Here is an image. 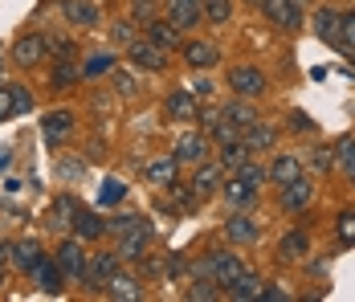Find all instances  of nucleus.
<instances>
[{
    "mask_svg": "<svg viewBox=\"0 0 355 302\" xmlns=\"http://www.w3.org/2000/svg\"><path fill=\"white\" fill-rule=\"evenodd\" d=\"M241 143H245L249 151H274V147H278V127L253 119L249 127H241Z\"/></svg>",
    "mask_w": 355,
    "mask_h": 302,
    "instance_id": "9d476101",
    "label": "nucleus"
},
{
    "mask_svg": "<svg viewBox=\"0 0 355 302\" xmlns=\"http://www.w3.org/2000/svg\"><path fill=\"white\" fill-rule=\"evenodd\" d=\"M147 180H151V188H172L180 180V164H176V156H155L151 164H147Z\"/></svg>",
    "mask_w": 355,
    "mask_h": 302,
    "instance_id": "2eb2a0df",
    "label": "nucleus"
},
{
    "mask_svg": "<svg viewBox=\"0 0 355 302\" xmlns=\"http://www.w3.org/2000/svg\"><path fill=\"white\" fill-rule=\"evenodd\" d=\"M8 164H12V156H8V151H0V171H8Z\"/></svg>",
    "mask_w": 355,
    "mask_h": 302,
    "instance_id": "13d9d810",
    "label": "nucleus"
},
{
    "mask_svg": "<svg viewBox=\"0 0 355 302\" xmlns=\"http://www.w3.org/2000/svg\"><path fill=\"white\" fill-rule=\"evenodd\" d=\"M147 41H155L164 53L184 45V41H180V29H176V25H172V21H155V17L147 21Z\"/></svg>",
    "mask_w": 355,
    "mask_h": 302,
    "instance_id": "5701e85b",
    "label": "nucleus"
},
{
    "mask_svg": "<svg viewBox=\"0 0 355 302\" xmlns=\"http://www.w3.org/2000/svg\"><path fill=\"white\" fill-rule=\"evenodd\" d=\"M86 249H82V241H62L58 245V253H53V262L62 266V274L66 278H82V269H86Z\"/></svg>",
    "mask_w": 355,
    "mask_h": 302,
    "instance_id": "f8f14e48",
    "label": "nucleus"
},
{
    "mask_svg": "<svg viewBox=\"0 0 355 302\" xmlns=\"http://www.w3.org/2000/svg\"><path fill=\"white\" fill-rule=\"evenodd\" d=\"M172 156H176V164H205L209 160V135L205 131H184L176 139V147H172Z\"/></svg>",
    "mask_w": 355,
    "mask_h": 302,
    "instance_id": "f03ea898",
    "label": "nucleus"
},
{
    "mask_svg": "<svg viewBox=\"0 0 355 302\" xmlns=\"http://www.w3.org/2000/svg\"><path fill=\"white\" fill-rule=\"evenodd\" d=\"M245 4H261V0H245Z\"/></svg>",
    "mask_w": 355,
    "mask_h": 302,
    "instance_id": "680f3d73",
    "label": "nucleus"
},
{
    "mask_svg": "<svg viewBox=\"0 0 355 302\" xmlns=\"http://www.w3.org/2000/svg\"><path fill=\"white\" fill-rule=\"evenodd\" d=\"M249 156H253V151H249L245 143H241V139H233V143H220V160H216V164H220V168L233 176V171L241 168Z\"/></svg>",
    "mask_w": 355,
    "mask_h": 302,
    "instance_id": "c756f323",
    "label": "nucleus"
},
{
    "mask_svg": "<svg viewBox=\"0 0 355 302\" xmlns=\"http://www.w3.org/2000/svg\"><path fill=\"white\" fill-rule=\"evenodd\" d=\"M114 269H119V258H114V253H90V258H86V269H82V278H78V282H82L86 290H103Z\"/></svg>",
    "mask_w": 355,
    "mask_h": 302,
    "instance_id": "20e7f679",
    "label": "nucleus"
},
{
    "mask_svg": "<svg viewBox=\"0 0 355 302\" xmlns=\"http://www.w3.org/2000/svg\"><path fill=\"white\" fill-rule=\"evenodd\" d=\"M73 78H82V69H73V58H58V66H53V74H49L53 90H70Z\"/></svg>",
    "mask_w": 355,
    "mask_h": 302,
    "instance_id": "72a5a7b5",
    "label": "nucleus"
},
{
    "mask_svg": "<svg viewBox=\"0 0 355 302\" xmlns=\"http://www.w3.org/2000/svg\"><path fill=\"white\" fill-rule=\"evenodd\" d=\"M225 237H229V241H237V245H253V241L261 237V229H257V221H253V217L233 212V217L225 221Z\"/></svg>",
    "mask_w": 355,
    "mask_h": 302,
    "instance_id": "6ab92c4d",
    "label": "nucleus"
},
{
    "mask_svg": "<svg viewBox=\"0 0 355 302\" xmlns=\"http://www.w3.org/2000/svg\"><path fill=\"white\" fill-rule=\"evenodd\" d=\"M196 123H200V131H205V135H213L216 127H220V110H216V106H209V110H196Z\"/></svg>",
    "mask_w": 355,
    "mask_h": 302,
    "instance_id": "a18cd8bd",
    "label": "nucleus"
},
{
    "mask_svg": "<svg viewBox=\"0 0 355 302\" xmlns=\"http://www.w3.org/2000/svg\"><path fill=\"white\" fill-rule=\"evenodd\" d=\"M0 74H4V53H0Z\"/></svg>",
    "mask_w": 355,
    "mask_h": 302,
    "instance_id": "bf43d9fd",
    "label": "nucleus"
},
{
    "mask_svg": "<svg viewBox=\"0 0 355 302\" xmlns=\"http://www.w3.org/2000/svg\"><path fill=\"white\" fill-rule=\"evenodd\" d=\"M286 127H290V131H298V135H311V131H315V123H311V115H302V110H294V115L286 119Z\"/></svg>",
    "mask_w": 355,
    "mask_h": 302,
    "instance_id": "49530a36",
    "label": "nucleus"
},
{
    "mask_svg": "<svg viewBox=\"0 0 355 302\" xmlns=\"http://www.w3.org/2000/svg\"><path fill=\"white\" fill-rule=\"evenodd\" d=\"M335 168H343L347 180L355 176V135H343V139L335 143Z\"/></svg>",
    "mask_w": 355,
    "mask_h": 302,
    "instance_id": "473e14b6",
    "label": "nucleus"
},
{
    "mask_svg": "<svg viewBox=\"0 0 355 302\" xmlns=\"http://www.w3.org/2000/svg\"><path fill=\"white\" fill-rule=\"evenodd\" d=\"M41 135H45L49 147H62V143L73 135V115L70 110H49L45 123H41Z\"/></svg>",
    "mask_w": 355,
    "mask_h": 302,
    "instance_id": "1a4fd4ad",
    "label": "nucleus"
},
{
    "mask_svg": "<svg viewBox=\"0 0 355 302\" xmlns=\"http://www.w3.org/2000/svg\"><path fill=\"white\" fill-rule=\"evenodd\" d=\"M147 241H151V229H147V225L139 221L135 229H127V233H123L119 249H114V258H119V262H139L143 249H147Z\"/></svg>",
    "mask_w": 355,
    "mask_h": 302,
    "instance_id": "ddd939ff",
    "label": "nucleus"
},
{
    "mask_svg": "<svg viewBox=\"0 0 355 302\" xmlns=\"http://www.w3.org/2000/svg\"><path fill=\"white\" fill-rule=\"evenodd\" d=\"M123 196H127V184H123V180H107V184H103V196H98V204H119Z\"/></svg>",
    "mask_w": 355,
    "mask_h": 302,
    "instance_id": "a19ab883",
    "label": "nucleus"
},
{
    "mask_svg": "<svg viewBox=\"0 0 355 302\" xmlns=\"http://www.w3.org/2000/svg\"><path fill=\"white\" fill-rule=\"evenodd\" d=\"M261 12H266V21L274 25V29H298L302 25V8H298V0H261Z\"/></svg>",
    "mask_w": 355,
    "mask_h": 302,
    "instance_id": "7ed1b4c3",
    "label": "nucleus"
},
{
    "mask_svg": "<svg viewBox=\"0 0 355 302\" xmlns=\"http://www.w3.org/2000/svg\"><path fill=\"white\" fill-rule=\"evenodd\" d=\"M311 168L315 171H331L335 168V147H319V151H311Z\"/></svg>",
    "mask_w": 355,
    "mask_h": 302,
    "instance_id": "c03bdc74",
    "label": "nucleus"
},
{
    "mask_svg": "<svg viewBox=\"0 0 355 302\" xmlns=\"http://www.w3.org/2000/svg\"><path fill=\"white\" fill-rule=\"evenodd\" d=\"M180 53H184V62H188L192 69H213L216 62H220V49L209 45V41H184Z\"/></svg>",
    "mask_w": 355,
    "mask_h": 302,
    "instance_id": "4468645a",
    "label": "nucleus"
},
{
    "mask_svg": "<svg viewBox=\"0 0 355 302\" xmlns=\"http://www.w3.org/2000/svg\"><path fill=\"white\" fill-rule=\"evenodd\" d=\"M164 17L176 29H196L205 21V4L200 0H164Z\"/></svg>",
    "mask_w": 355,
    "mask_h": 302,
    "instance_id": "423d86ee",
    "label": "nucleus"
},
{
    "mask_svg": "<svg viewBox=\"0 0 355 302\" xmlns=\"http://www.w3.org/2000/svg\"><path fill=\"white\" fill-rule=\"evenodd\" d=\"M298 176H302V160H298V156H278L274 168H270V180H278V184H290V180H298Z\"/></svg>",
    "mask_w": 355,
    "mask_h": 302,
    "instance_id": "2f4dec72",
    "label": "nucleus"
},
{
    "mask_svg": "<svg viewBox=\"0 0 355 302\" xmlns=\"http://www.w3.org/2000/svg\"><path fill=\"white\" fill-rule=\"evenodd\" d=\"M216 294H220V290H216L213 278H200V282H192V290H188V299H200V302L216 299Z\"/></svg>",
    "mask_w": 355,
    "mask_h": 302,
    "instance_id": "79ce46f5",
    "label": "nucleus"
},
{
    "mask_svg": "<svg viewBox=\"0 0 355 302\" xmlns=\"http://www.w3.org/2000/svg\"><path fill=\"white\" fill-rule=\"evenodd\" d=\"M103 290H107L110 299H143L139 278H127V274H119V269L107 278V286H103Z\"/></svg>",
    "mask_w": 355,
    "mask_h": 302,
    "instance_id": "cd10ccee",
    "label": "nucleus"
},
{
    "mask_svg": "<svg viewBox=\"0 0 355 302\" xmlns=\"http://www.w3.org/2000/svg\"><path fill=\"white\" fill-rule=\"evenodd\" d=\"M62 17L78 25V29H94L98 25V4H90V0H62Z\"/></svg>",
    "mask_w": 355,
    "mask_h": 302,
    "instance_id": "f3484780",
    "label": "nucleus"
},
{
    "mask_svg": "<svg viewBox=\"0 0 355 302\" xmlns=\"http://www.w3.org/2000/svg\"><path fill=\"white\" fill-rule=\"evenodd\" d=\"M0 286H4V266H0Z\"/></svg>",
    "mask_w": 355,
    "mask_h": 302,
    "instance_id": "052dcab7",
    "label": "nucleus"
},
{
    "mask_svg": "<svg viewBox=\"0 0 355 302\" xmlns=\"http://www.w3.org/2000/svg\"><path fill=\"white\" fill-rule=\"evenodd\" d=\"M261 290H266V282H261V274H241L233 286H225V294L233 302H249V299H261Z\"/></svg>",
    "mask_w": 355,
    "mask_h": 302,
    "instance_id": "4be33fe9",
    "label": "nucleus"
},
{
    "mask_svg": "<svg viewBox=\"0 0 355 302\" xmlns=\"http://www.w3.org/2000/svg\"><path fill=\"white\" fill-rule=\"evenodd\" d=\"M164 106H168V115L180 119V123H192V119H196V94H192V90H172Z\"/></svg>",
    "mask_w": 355,
    "mask_h": 302,
    "instance_id": "a878e982",
    "label": "nucleus"
},
{
    "mask_svg": "<svg viewBox=\"0 0 355 302\" xmlns=\"http://www.w3.org/2000/svg\"><path fill=\"white\" fill-rule=\"evenodd\" d=\"M220 192H225L229 208H249V204L257 201V188H253V184H245L241 176H229V180L220 184Z\"/></svg>",
    "mask_w": 355,
    "mask_h": 302,
    "instance_id": "412c9836",
    "label": "nucleus"
},
{
    "mask_svg": "<svg viewBox=\"0 0 355 302\" xmlns=\"http://www.w3.org/2000/svg\"><path fill=\"white\" fill-rule=\"evenodd\" d=\"M266 74L257 66H233L229 69V90L237 94V99H261L266 94Z\"/></svg>",
    "mask_w": 355,
    "mask_h": 302,
    "instance_id": "f257e3e1",
    "label": "nucleus"
},
{
    "mask_svg": "<svg viewBox=\"0 0 355 302\" xmlns=\"http://www.w3.org/2000/svg\"><path fill=\"white\" fill-rule=\"evenodd\" d=\"M233 176H241V180H245V184H253L257 192H261V184L270 180V171L261 168V164H253V160H245V164H241V168L233 171Z\"/></svg>",
    "mask_w": 355,
    "mask_h": 302,
    "instance_id": "e433bc0d",
    "label": "nucleus"
},
{
    "mask_svg": "<svg viewBox=\"0 0 355 302\" xmlns=\"http://www.w3.org/2000/svg\"><path fill=\"white\" fill-rule=\"evenodd\" d=\"M261 299H266V302H286L290 294H286V290H278V286H270V282H266V290H261Z\"/></svg>",
    "mask_w": 355,
    "mask_h": 302,
    "instance_id": "5fc2aeb1",
    "label": "nucleus"
},
{
    "mask_svg": "<svg viewBox=\"0 0 355 302\" xmlns=\"http://www.w3.org/2000/svg\"><path fill=\"white\" fill-rule=\"evenodd\" d=\"M8 115H17V106H12V86H0V123H4Z\"/></svg>",
    "mask_w": 355,
    "mask_h": 302,
    "instance_id": "3c124183",
    "label": "nucleus"
},
{
    "mask_svg": "<svg viewBox=\"0 0 355 302\" xmlns=\"http://www.w3.org/2000/svg\"><path fill=\"white\" fill-rule=\"evenodd\" d=\"M41 258H45V253H41L37 237H25V241H17V245H12V266L21 269V274H33Z\"/></svg>",
    "mask_w": 355,
    "mask_h": 302,
    "instance_id": "b1692460",
    "label": "nucleus"
},
{
    "mask_svg": "<svg viewBox=\"0 0 355 302\" xmlns=\"http://www.w3.org/2000/svg\"><path fill=\"white\" fill-rule=\"evenodd\" d=\"M49 58V45H45V33H25L17 37V45H12V62L21 69H33L37 62H45Z\"/></svg>",
    "mask_w": 355,
    "mask_h": 302,
    "instance_id": "39448f33",
    "label": "nucleus"
},
{
    "mask_svg": "<svg viewBox=\"0 0 355 302\" xmlns=\"http://www.w3.org/2000/svg\"><path fill=\"white\" fill-rule=\"evenodd\" d=\"M82 204L73 201V196H58L53 201V212H49V225L53 229H62V225H73V212H78Z\"/></svg>",
    "mask_w": 355,
    "mask_h": 302,
    "instance_id": "f704fd0d",
    "label": "nucleus"
},
{
    "mask_svg": "<svg viewBox=\"0 0 355 302\" xmlns=\"http://www.w3.org/2000/svg\"><path fill=\"white\" fill-rule=\"evenodd\" d=\"M110 69H114V53H110V49H94V53L82 62V78L94 82V78H107Z\"/></svg>",
    "mask_w": 355,
    "mask_h": 302,
    "instance_id": "c85d7f7f",
    "label": "nucleus"
},
{
    "mask_svg": "<svg viewBox=\"0 0 355 302\" xmlns=\"http://www.w3.org/2000/svg\"><path fill=\"white\" fill-rule=\"evenodd\" d=\"M29 278L41 286V294H62V278H66V274H62V266H58L53 258H41Z\"/></svg>",
    "mask_w": 355,
    "mask_h": 302,
    "instance_id": "a211bd4d",
    "label": "nucleus"
},
{
    "mask_svg": "<svg viewBox=\"0 0 355 302\" xmlns=\"http://www.w3.org/2000/svg\"><path fill=\"white\" fill-rule=\"evenodd\" d=\"M339 45L355 49V12H339Z\"/></svg>",
    "mask_w": 355,
    "mask_h": 302,
    "instance_id": "58836bf2",
    "label": "nucleus"
},
{
    "mask_svg": "<svg viewBox=\"0 0 355 302\" xmlns=\"http://www.w3.org/2000/svg\"><path fill=\"white\" fill-rule=\"evenodd\" d=\"M306 253H311V237H306V229L286 233L282 241H278V258H282V262H302Z\"/></svg>",
    "mask_w": 355,
    "mask_h": 302,
    "instance_id": "393cba45",
    "label": "nucleus"
},
{
    "mask_svg": "<svg viewBox=\"0 0 355 302\" xmlns=\"http://www.w3.org/2000/svg\"><path fill=\"white\" fill-rule=\"evenodd\" d=\"M131 17L135 21H151L155 17V0H131Z\"/></svg>",
    "mask_w": 355,
    "mask_h": 302,
    "instance_id": "09e8293b",
    "label": "nucleus"
},
{
    "mask_svg": "<svg viewBox=\"0 0 355 302\" xmlns=\"http://www.w3.org/2000/svg\"><path fill=\"white\" fill-rule=\"evenodd\" d=\"M45 45H49L58 58H70V53H73V41H70V37H45Z\"/></svg>",
    "mask_w": 355,
    "mask_h": 302,
    "instance_id": "8fccbe9b",
    "label": "nucleus"
},
{
    "mask_svg": "<svg viewBox=\"0 0 355 302\" xmlns=\"http://www.w3.org/2000/svg\"><path fill=\"white\" fill-rule=\"evenodd\" d=\"M73 233H78V241H98V237L107 233V221L94 208H78L73 212Z\"/></svg>",
    "mask_w": 355,
    "mask_h": 302,
    "instance_id": "aec40b11",
    "label": "nucleus"
},
{
    "mask_svg": "<svg viewBox=\"0 0 355 302\" xmlns=\"http://www.w3.org/2000/svg\"><path fill=\"white\" fill-rule=\"evenodd\" d=\"M188 90H192L196 99H209V94H213V82H205V78H200V82H196V86H188Z\"/></svg>",
    "mask_w": 355,
    "mask_h": 302,
    "instance_id": "6e6d98bb",
    "label": "nucleus"
},
{
    "mask_svg": "<svg viewBox=\"0 0 355 302\" xmlns=\"http://www.w3.org/2000/svg\"><path fill=\"white\" fill-rule=\"evenodd\" d=\"M220 184H225V168L205 160V164H196V171H192V184H188V188H192L196 196H209V192H216Z\"/></svg>",
    "mask_w": 355,
    "mask_h": 302,
    "instance_id": "dca6fc26",
    "label": "nucleus"
},
{
    "mask_svg": "<svg viewBox=\"0 0 355 302\" xmlns=\"http://www.w3.org/2000/svg\"><path fill=\"white\" fill-rule=\"evenodd\" d=\"M315 33L322 41H331V45H339V12L335 8H319L315 12Z\"/></svg>",
    "mask_w": 355,
    "mask_h": 302,
    "instance_id": "7c9ffc66",
    "label": "nucleus"
},
{
    "mask_svg": "<svg viewBox=\"0 0 355 302\" xmlns=\"http://www.w3.org/2000/svg\"><path fill=\"white\" fill-rule=\"evenodd\" d=\"M110 82H114V94H123V99H131L135 90H139V82H135V74H127V69H110Z\"/></svg>",
    "mask_w": 355,
    "mask_h": 302,
    "instance_id": "4c0bfd02",
    "label": "nucleus"
},
{
    "mask_svg": "<svg viewBox=\"0 0 355 302\" xmlns=\"http://www.w3.org/2000/svg\"><path fill=\"white\" fill-rule=\"evenodd\" d=\"M127 58H131V66H139V69H151V74H159V69H168V53L155 45V41H131L127 45Z\"/></svg>",
    "mask_w": 355,
    "mask_h": 302,
    "instance_id": "0eeeda50",
    "label": "nucleus"
},
{
    "mask_svg": "<svg viewBox=\"0 0 355 302\" xmlns=\"http://www.w3.org/2000/svg\"><path fill=\"white\" fill-rule=\"evenodd\" d=\"M12 106H17V115H25V110H33V99H29V90H25L21 82H12Z\"/></svg>",
    "mask_w": 355,
    "mask_h": 302,
    "instance_id": "de8ad7c7",
    "label": "nucleus"
},
{
    "mask_svg": "<svg viewBox=\"0 0 355 302\" xmlns=\"http://www.w3.org/2000/svg\"><path fill=\"white\" fill-rule=\"evenodd\" d=\"M114 41H119V45H131V41H135V25H131V21H119V25H114Z\"/></svg>",
    "mask_w": 355,
    "mask_h": 302,
    "instance_id": "603ef678",
    "label": "nucleus"
},
{
    "mask_svg": "<svg viewBox=\"0 0 355 302\" xmlns=\"http://www.w3.org/2000/svg\"><path fill=\"white\" fill-rule=\"evenodd\" d=\"M352 66H355V49H352Z\"/></svg>",
    "mask_w": 355,
    "mask_h": 302,
    "instance_id": "e2e57ef3",
    "label": "nucleus"
},
{
    "mask_svg": "<svg viewBox=\"0 0 355 302\" xmlns=\"http://www.w3.org/2000/svg\"><path fill=\"white\" fill-rule=\"evenodd\" d=\"M209 262H213V282L216 286H233L245 266H241V258L237 253H229V249H209Z\"/></svg>",
    "mask_w": 355,
    "mask_h": 302,
    "instance_id": "6e6552de",
    "label": "nucleus"
},
{
    "mask_svg": "<svg viewBox=\"0 0 355 302\" xmlns=\"http://www.w3.org/2000/svg\"><path fill=\"white\" fill-rule=\"evenodd\" d=\"M335 233H339V241H343V245H355V212H339Z\"/></svg>",
    "mask_w": 355,
    "mask_h": 302,
    "instance_id": "ea45409f",
    "label": "nucleus"
},
{
    "mask_svg": "<svg viewBox=\"0 0 355 302\" xmlns=\"http://www.w3.org/2000/svg\"><path fill=\"white\" fill-rule=\"evenodd\" d=\"M4 262H12V245H8V241H0V266H4Z\"/></svg>",
    "mask_w": 355,
    "mask_h": 302,
    "instance_id": "4d7b16f0",
    "label": "nucleus"
},
{
    "mask_svg": "<svg viewBox=\"0 0 355 302\" xmlns=\"http://www.w3.org/2000/svg\"><path fill=\"white\" fill-rule=\"evenodd\" d=\"M205 4V17L213 21V25H229V17H233V0H200Z\"/></svg>",
    "mask_w": 355,
    "mask_h": 302,
    "instance_id": "c9c22d12",
    "label": "nucleus"
},
{
    "mask_svg": "<svg viewBox=\"0 0 355 302\" xmlns=\"http://www.w3.org/2000/svg\"><path fill=\"white\" fill-rule=\"evenodd\" d=\"M184 269H188V262H184V258H168V266H164V274H168V278H180V274H184Z\"/></svg>",
    "mask_w": 355,
    "mask_h": 302,
    "instance_id": "864d4df0",
    "label": "nucleus"
},
{
    "mask_svg": "<svg viewBox=\"0 0 355 302\" xmlns=\"http://www.w3.org/2000/svg\"><path fill=\"white\" fill-rule=\"evenodd\" d=\"M311 196H315V188L298 176V180L282 184V192H278V208H282V212H302V208L311 204Z\"/></svg>",
    "mask_w": 355,
    "mask_h": 302,
    "instance_id": "9b49d317",
    "label": "nucleus"
},
{
    "mask_svg": "<svg viewBox=\"0 0 355 302\" xmlns=\"http://www.w3.org/2000/svg\"><path fill=\"white\" fill-rule=\"evenodd\" d=\"M82 171H86V164H82V160H70V156H66V160H58V176H62V180H82Z\"/></svg>",
    "mask_w": 355,
    "mask_h": 302,
    "instance_id": "37998d69",
    "label": "nucleus"
},
{
    "mask_svg": "<svg viewBox=\"0 0 355 302\" xmlns=\"http://www.w3.org/2000/svg\"><path fill=\"white\" fill-rule=\"evenodd\" d=\"M220 119H225V123H233L237 131H241V127H249V123L257 119V110H253V99H237V102H225V106H220Z\"/></svg>",
    "mask_w": 355,
    "mask_h": 302,
    "instance_id": "bb28decb",
    "label": "nucleus"
}]
</instances>
